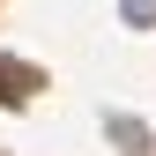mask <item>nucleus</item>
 <instances>
[]
</instances>
